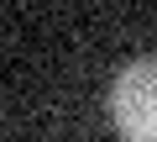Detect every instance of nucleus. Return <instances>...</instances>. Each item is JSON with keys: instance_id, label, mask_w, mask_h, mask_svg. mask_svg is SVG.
I'll return each instance as SVG.
<instances>
[{"instance_id": "obj_1", "label": "nucleus", "mask_w": 157, "mask_h": 142, "mask_svg": "<svg viewBox=\"0 0 157 142\" xmlns=\"http://www.w3.org/2000/svg\"><path fill=\"white\" fill-rule=\"evenodd\" d=\"M110 121L126 142H157V58H131L115 74Z\"/></svg>"}]
</instances>
